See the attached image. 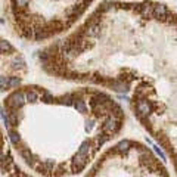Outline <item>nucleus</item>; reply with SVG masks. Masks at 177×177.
Returning <instances> with one entry per match:
<instances>
[{
  "mask_svg": "<svg viewBox=\"0 0 177 177\" xmlns=\"http://www.w3.org/2000/svg\"><path fill=\"white\" fill-rule=\"evenodd\" d=\"M93 0H8L14 31L21 38L43 41L67 31Z\"/></svg>",
  "mask_w": 177,
  "mask_h": 177,
  "instance_id": "nucleus-1",
  "label": "nucleus"
},
{
  "mask_svg": "<svg viewBox=\"0 0 177 177\" xmlns=\"http://www.w3.org/2000/svg\"><path fill=\"white\" fill-rule=\"evenodd\" d=\"M2 92L12 78H24L27 72V64L24 56L8 41L2 40Z\"/></svg>",
  "mask_w": 177,
  "mask_h": 177,
  "instance_id": "nucleus-2",
  "label": "nucleus"
},
{
  "mask_svg": "<svg viewBox=\"0 0 177 177\" xmlns=\"http://www.w3.org/2000/svg\"><path fill=\"white\" fill-rule=\"evenodd\" d=\"M115 148H117V151H118V152H123V154H124V152H127V151L131 148V142H130V140H121L118 145H117V146H115Z\"/></svg>",
  "mask_w": 177,
  "mask_h": 177,
  "instance_id": "nucleus-3",
  "label": "nucleus"
},
{
  "mask_svg": "<svg viewBox=\"0 0 177 177\" xmlns=\"http://www.w3.org/2000/svg\"><path fill=\"white\" fill-rule=\"evenodd\" d=\"M154 149H155V151H157V154H158L159 157H161V159H165V155H164V152H162V151H161V149H159L158 146H154Z\"/></svg>",
  "mask_w": 177,
  "mask_h": 177,
  "instance_id": "nucleus-4",
  "label": "nucleus"
}]
</instances>
